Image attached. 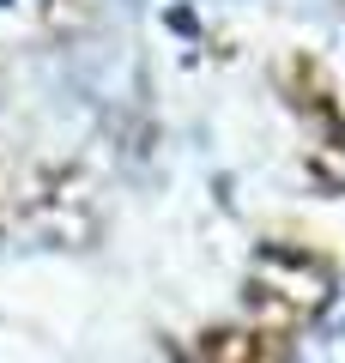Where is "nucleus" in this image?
Returning a JSON list of instances; mask_svg holds the SVG:
<instances>
[{"mask_svg": "<svg viewBox=\"0 0 345 363\" xmlns=\"http://www.w3.org/2000/svg\"><path fill=\"white\" fill-rule=\"evenodd\" d=\"M297 363H345V309H333L321 327H309V339L297 345Z\"/></svg>", "mask_w": 345, "mask_h": 363, "instance_id": "f257e3e1", "label": "nucleus"}]
</instances>
